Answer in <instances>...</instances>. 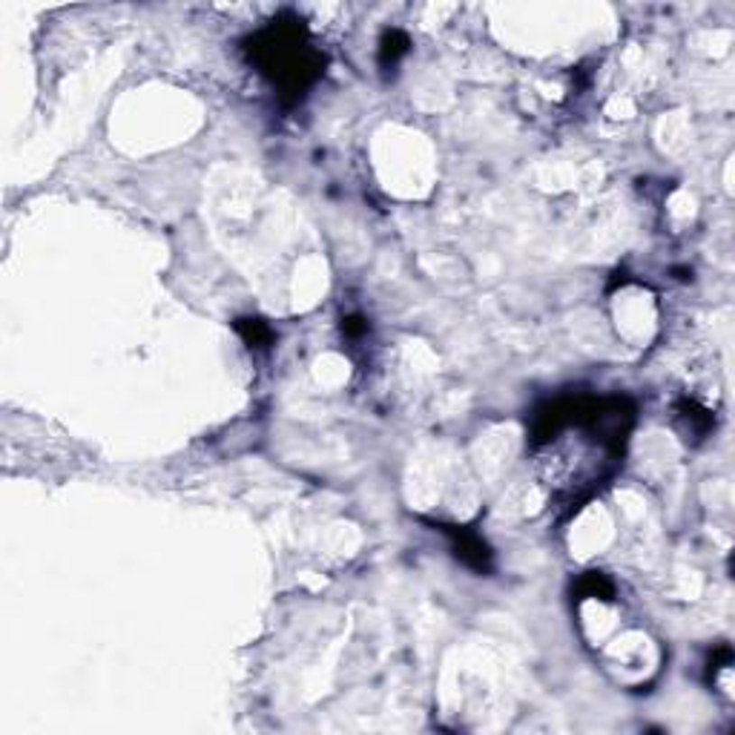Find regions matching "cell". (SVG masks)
<instances>
[{"label":"cell","instance_id":"1","mask_svg":"<svg viewBox=\"0 0 735 735\" xmlns=\"http://www.w3.org/2000/svg\"><path fill=\"white\" fill-rule=\"evenodd\" d=\"M635 417V402L623 394L569 390L537 405L528 446L540 480L563 506L577 511L618 472Z\"/></svg>","mask_w":735,"mask_h":735},{"label":"cell","instance_id":"2","mask_svg":"<svg viewBox=\"0 0 735 735\" xmlns=\"http://www.w3.org/2000/svg\"><path fill=\"white\" fill-rule=\"evenodd\" d=\"M244 55L276 87L285 106H296L325 75L327 58L310 46L305 21L285 12L244 41Z\"/></svg>","mask_w":735,"mask_h":735},{"label":"cell","instance_id":"3","mask_svg":"<svg viewBox=\"0 0 735 735\" xmlns=\"http://www.w3.org/2000/svg\"><path fill=\"white\" fill-rule=\"evenodd\" d=\"M436 528L451 540V552L460 563H465L468 569H474L477 574H489L494 566V555L489 549V543L482 540L474 528L468 526H448V523H436Z\"/></svg>","mask_w":735,"mask_h":735},{"label":"cell","instance_id":"4","mask_svg":"<svg viewBox=\"0 0 735 735\" xmlns=\"http://www.w3.org/2000/svg\"><path fill=\"white\" fill-rule=\"evenodd\" d=\"M411 50V38L402 32V29H385L380 38V69L388 75L390 69H397L400 60L409 55Z\"/></svg>","mask_w":735,"mask_h":735},{"label":"cell","instance_id":"5","mask_svg":"<svg viewBox=\"0 0 735 735\" xmlns=\"http://www.w3.org/2000/svg\"><path fill=\"white\" fill-rule=\"evenodd\" d=\"M675 411L678 417L686 422V434H693V440H703L710 431H712V414L707 409H701V405L695 400H681L675 405Z\"/></svg>","mask_w":735,"mask_h":735},{"label":"cell","instance_id":"6","mask_svg":"<svg viewBox=\"0 0 735 735\" xmlns=\"http://www.w3.org/2000/svg\"><path fill=\"white\" fill-rule=\"evenodd\" d=\"M574 595H577V601H586V598L612 601L615 586H612V581H609L606 574H601V572H586V574L581 577V581H577Z\"/></svg>","mask_w":735,"mask_h":735},{"label":"cell","instance_id":"7","mask_svg":"<svg viewBox=\"0 0 735 735\" xmlns=\"http://www.w3.org/2000/svg\"><path fill=\"white\" fill-rule=\"evenodd\" d=\"M236 331L250 348H268L273 342V331L262 319H236Z\"/></svg>","mask_w":735,"mask_h":735},{"label":"cell","instance_id":"8","mask_svg":"<svg viewBox=\"0 0 735 735\" xmlns=\"http://www.w3.org/2000/svg\"><path fill=\"white\" fill-rule=\"evenodd\" d=\"M342 334H345L348 339L365 336L368 334V322L363 317H345V319H342Z\"/></svg>","mask_w":735,"mask_h":735}]
</instances>
